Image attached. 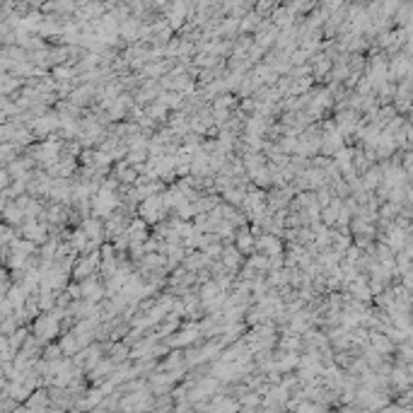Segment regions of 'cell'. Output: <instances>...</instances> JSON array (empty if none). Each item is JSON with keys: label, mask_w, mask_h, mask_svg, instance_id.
<instances>
[{"label": "cell", "mask_w": 413, "mask_h": 413, "mask_svg": "<svg viewBox=\"0 0 413 413\" xmlns=\"http://www.w3.org/2000/svg\"><path fill=\"white\" fill-rule=\"evenodd\" d=\"M237 249L242 254H249L254 249V237L249 230H239V237H237Z\"/></svg>", "instance_id": "cell-1"}, {"label": "cell", "mask_w": 413, "mask_h": 413, "mask_svg": "<svg viewBox=\"0 0 413 413\" xmlns=\"http://www.w3.org/2000/svg\"><path fill=\"white\" fill-rule=\"evenodd\" d=\"M239 254H242L239 249H225L223 252V266H227V268L235 271L239 263H242V256Z\"/></svg>", "instance_id": "cell-2"}]
</instances>
